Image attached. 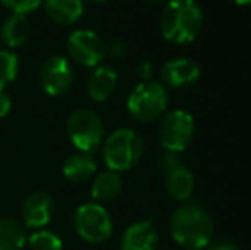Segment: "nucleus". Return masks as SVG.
<instances>
[{
  "mask_svg": "<svg viewBox=\"0 0 251 250\" xmlns=\"http://www.w3.org/2000/svg\"><path fill=\"white\" fill-rule=\"evenodd\" d=\"M203 26V12L195 0H168L159 17L161 34L175 45L192 43Z\"/></svg>",
  "mask_w": 251,
  "mask_h": 250,
  "instance_id": "1",
  "label": "nucleus"
},
{
  "mask_svg": "<svg viewBox=\"0 0 251 250\" xmlns=\"http://www.w3.org/2000/svg\"><path fill=\"white\" fill-rule=\"evenodd\" d=\"M171 237L185 250H201L214 238V220L197 204H185L173 213L169 221Z\"/></svg>",
  "mask_w": 251,
  "mask_h": 250,
  "instance_id": "2",
  "label": "nucleus"
},
{
  "mask_svg": "<svg viewBox=\"0 0 251 250\" xmlns=\"http://www.w3.org/2000/svg\"><path fill=\"white\" fill-rule=\"evenodd\" d=\"M144 154V140L135 130L118 129L109 134L102 147V160L108 170L126 171L140 161Z\"/></svg>",
  "mask_w": 251,
  "mask_h": 250,
  "instance_id": "3",
  "label": "nucleus"
},
{
  "mask_svg": "<svg viewBox=\"0 0 251 250\" xmlns=\"http://www.w3.org/2000/svg\"><path fill=\"white\" fill-rule=\"evenodd\" d=\"M168 108V93L161 83L149 81V83H140L133 87L126 100V110L142 124H151L157 120Z\"/></svg>",
  "mask_w": 251,
  "mask_h": 250,
  "instance_id": "4",
  "label": "nucleus"
},
{
  "mask_svg": "<svg viewBox=\"0 0 251 250\" xmlns=\"http://www.w3.org/2000/svg\"><path fill=\"white\" fill-rule=\"evenodd\" d=\"M74 230L89 244H102L113 233V221L109 213L100 202L82 204L74 213Z\"/></svg>",
  "mask_w": 251,
  "mask_h": 250,
  "instance_id": "5",
  "label": "nucleus"
},
{
  "mask_svg": "<svg viewBox=\"0 0 251 250\" xmlns=\"http://www.w3.org/2000/svg\"><path fill=\"white\" fill-rule=\"evenodd\" d=\"M67 132L72 144L80 153L96 151L104 137V124L101 117L89 108H79L67 120Z\"/></svg>",
  "mask_w": 251,
  "mask_h": 250,
  "instance_id": "6",
  "label": "nucleus"
},
{
  "mask_svg": "<svg viewBox=\"0 0 251 250\" xmlns=\"http://www.w3.org/2000/svg\"><path fill=\"white\" fill-rule=\"evenodd\" d=\"M195 136V120L185 110H173L159 125V142L168 153L178 154L192 144Z\"/></svg>",
  "mask_w": 251,
  "mask_h": 250,
  "instance_id": "7",
  "label": "nucleus"
},
{
  "mask_svg": "<svg viewBox=\"0 0 251 250\" xmlns=\"http://www.w3.org/2000/svg\"><path fill=\"white\" fill-rule=\"evenodd\" d=\"M67 52L72 62L82 67H98L106 57L104 43L94 31L77 29L67 40Z\"/></svg>",
  "mask_w": 251,
  "mask_h": 250,
  "instance_id": "8",
  "label": "nucleus"
},
{
  "mask_svg": "<svg viewBox=\"0 0 251 250\" xmlns=\"http://www.w3.org/2000/svg\"><path fill=\"white\" fill-rule=\"evenodd\" d=\"M74 72L69 60L62 55L47 58L40 69L41 87L50 96H63L72 87Z\"/></svg>",
  "mask_w": 251,
  "mask_h": 250,
  "instance_id": "9",
  "label": "nucleus"
},
{
  "mask_svg": "<svg viewBox=\"0 0 251 250\" xmlns=\"http://www.w3.org/2000/svg\"><path fill=\"white\" fill-rule=\"evenodd\" d=\"M55 214V200L45 190H36L29 194L21 207L23 226L31 230H41L51 221Z\"/></svg>",
  "mask_w": 251,
  "mask_h": 250,
  "instance_id": "10",
  "label": "nucleus"
},
{
  "mask_svg": "<svg viewBox=\"0 0 251 250\" xmlns=\"http://www.w3.org/2000/svg\"><path fill=\"white\" fill-rule=\"evenodd\" d=\"M200 65L192 58H173L161 67V79L168 86L186 87L200 79Z\"/></svg>",
  "mask_w": 251,
  "mask_h": 250,
  "instance_id": "11",
  "label": "nucleus"
},
{
  "mask_svg": "<svg viewBox=\"0 0 251 250\" xmlns=\"http://www.w3.org/2000/svg\"><path fill=\"white\" fill-rule=\"evenodd\" d=\"M159 235L151 221H137L130 224L122 235L120 250H155Z\"/></svg>",
  "mask_w": 251,
  "mask_h": 250,
  "instance_id": "12",
  "label": "nucleus"
},
{
  "mask_svg": "<svg viewBox=\"0 0 251 250\" xmlns=\"http://www.w3.org/2000/svg\"><path fill=\"white\" fill-rule=\"evenodd\" d=\"M164 187L171 199L183 202V200L190 199L193 190H195V177L186 167L175 165V167L166 170Z\"/></svg>",
  "mask_w": 251,
  "mask_h": 250,
  "instance_id": "13",
  "label": "nucleus"
},
{
  "mask_svg": "<svg viewBox=\"0 0 251 250\" xmlns=\"http://www.w3.org/2000/svg\"><path fill=\"white\" fill-rule=\"evenodd\" d=\"M116 86H118V74L115 72V69L100 65L94 69L87 81V94L93 101L102 103L115 93Z\"/></svg>",
  "mask_w": 251,
  "mask_h": 250,
  "instance_id": "14",
  "label": "nucleus"
},
{
  "mask_svg": "<svg viewBox=\"0 0 251 250\" xmlns=\"http://www.w3.org/2000/svg\"><path fill=\"white\" fill-rule=\"evenodd\" d=\"M45 12L58 26L75 24L84 14V0H43Z\"/></svg>",
  "mask_w": 251,
  "mask_h": 250,
  "instance_id": "15",
  "label": "nucleus"
},
{
  "mask_svg": "<svg viewBox=\"0 0 251 250\" xmlns=\"http://www.w3.org/2000/svg\"><path fill=\"white\" fill-rule=\"evenodd\" d=\"M96 160L91 153H74L65 160L62 167V171L67 180L74 184H82L89 180L96 171Z\"/></svg>",
  "mask_w": 251,
  "mask_h": 250,
  "instance_id": "16",
  "label": "nucleus"
},
{
  "mask_svg": "<svg viewBox=\"0 0 251 250\" xmlns=\"http://www.w3.org/2000/svg\"><path fill=\"white\" fill-rule=\"evenodd\" d=\"M31 34V26L27 23L26 16L23 14H10L5 21H3L2 28H0V36L2 41L9 48H17L27 41Z\"/></svg>",
  "mask_w": 251,
  "mask_h": 250,
  "instance_id": "17",
  "label": "nucleus"
},
{
  "mask_svg": "<svg viewBox=\"0 0 251 250\" xmlns=\"http://www.w3.org/2000/svg\"><path fill=\"white\" fill-rule=\"evenodd\" d=\"M123 182L116 171H102L98 175L96 180L93 182V189H91V195L96 202H111L122 194Z\"/></svg>",
  "mask_w": 251,
  "mask_h": 250,
  "instance_id": "18",
  "label": "nucleus"
},
{
  "mask_svg": "<svg viewBox=\"0 0 251 250\" xmlns=\"http://www.w3.org/2000/svg\"><path fill=\"white\" fill-rule=\"evenodd\" d=\"M26 228L16 220H0V250H21L26 245Z\"/></svg>",
  "mask_w": 251,
  "mask_h": 250,
  "instance_id": "19",
  "label": "nucleus"
},
{
  "mask_svg": "<svg viewBox=\"0 0 251 250\" xmlns=\"http://www.w3.org/2000/svg\"><path fill=\"white\" fill-rule=\"evenodd\" d=\"M29 250H62L63 242L56 233L50 230H36L33 235H29L26 240Z\"/></svg>",
  "mask_w": 251,
  "mask_h": 250,
  "instance_id": "20",
  "label": "nucleus"
},
{
  "mask_svg": "<svg viewBox=\"0 0 251 250\" xmlns=\"http://www.w3.org/2000/svg\"><path fill=\"white\" fill-rule=\"evenodd\" d=\"M19 72V58L9 50H0V89H5Z\"/></svg>",
  "mask_w": 251,
  "mask_h": 250,
  "instance_id": "21",
  "label": "nucleus"
},
{
  "mask_svg": "<svg viewBox=\"0 0 251 250\" xmlns=\"http://www.w3.org/2000/svg\"><path fill=\"white\" fill-rule=\"evenodd\" d=\"M7 9H10L14 14H27L36 10L43 3V0H0Z\"/></svg>",
  "mask_w": 251,
  "mask_h": 250,
  "instance_id": "22",
  "label": "nucleus"
},
{
  "mask_svg": "<svg viewBox=\"0 0 251 250\" xmlns=\"http://www.w3.org/2000/svg\"><path fill=\"white\" fill-rule=\"evenodd\" d=\"M104 54L111 58H122L126 54V43L120 38H113L108 43H104Z\"/></svg>",
  "mask_w": 251,
  "mask_h": 250,
  "instance_id": "23",
  "label": "nucleus"
},
{
  "mask_svg": "<svg viewBox=\"0 0 251 250\" xmlns=\"http://www.w3.org/2000/svg\"><path fill=\"white\" fill-rule=\"evenodd\" d=\"M137 76L142 83H149L154 77V65L151 62H140L137 65Z\"/></svg>",
  "mask_w": 251,
  "mask_h": 250,
  "instance_id": "24",
  "label": "nucleus"
},
{
  "mask_svg": "<svg viewBox=\"0 0 251 250\" xmlns=\"http://www.w3.org/2000/svg\"><path fill=\"white\" fill-rule=\"evenodd\" d=\"M205 250H241V249L231 240H217V242H210L205 247Z\"/></svg>",
  "mask_w": 251,
  "mask_h": 250,
  "instance_id": "25",
  "label": "nucleus"
},
{
  "mask_svg": "<svg viewBox=\"0 0 251 250\" xmlns=\"http://www.w3.org/2000/svg\"><path fill=\"white\" fill-rule=\"evenodd\" d=\"M12 108V100L5 93V89H0V118H3Z\"/></svg>",
  "mask_w": 251,
  "mask_h": 250,
  "instance_id": "26",
  "label": "nucleus"
},
{
  "mask_svg": "<svg viewBox=\"0 0 251 250\" xmlns=\"http://www.w3.org/2000/svg\"><path fill=\"white\" fill-rule=\"evenodd\" d=\"M234 3H238V5H251V0H234Z\"/></svg>",
  "mask_w": 251,
  "mask_h": 250,
  "instance_id": "27",
  "label": "nucleus"
},
{
  "mask_svg": "<svg viewBox=\"0 0 251 250\" xmlns=\"http://www.w3.org/2000/svg\"><path fill=\"white\" fill-rule=\"evenodd\" d=\"M87 2H93V3H104V2H108V0H87Z\"/></svg>",
  "mask_w": 251,
  "mask_h": 250,
  "instance_id": "28",
  "label": "nucleus"
},
{
  "mask_svg": "<svg viewBox=\"0 0 251 250\" xmlns=\"http://www.w3.org/2000/svg\"><path fill=\"white\" fill-rule=\"evenodd\" d=\"M146 2H152V3H159V2H168V0H146Z\"/></svg>",
  "mask_w": 251,
  "mask_h": 250,
  "instance_id": "29",
  "label": "nucleus"
}]
</instances>
